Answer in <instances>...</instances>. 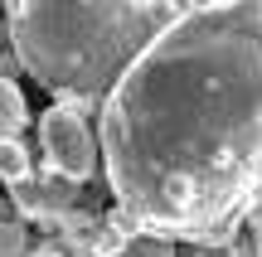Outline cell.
I'll use <instances>...</instances> for the list:
<instances>
[{
	"instance_id": "obj_7",
	"label": "cell",
	"mask_w": 262,
	"mask_h": 257,
	"mask_svg": "<svg viewBox=\"0 0 262 257\" xmlns=\"http://www.w3.org/2000/svg\"><path fill=\"white\" fill-rule=\"evenodd\" d=\"M29 257H97L93 248H88V243H78V238H44V243H34V248H29Z\"/></svg>"
},
{
	"instance_id": "obj_3",
	"label": "cell",
	"mask_w": 262,
	"mask_h": 257,
	"mask_svg": "<svg viewBox=\"0 0 262 257\" xmlns=\"http://www.w3.org/2000/svg\"><path fill=\"white\" fill-rule=\"evenodd\" d=\"M39 146H44V155H49V170L63 175V180H73V184L93 180V170L102 165L97 131L83 122V112L68 107V102L49 107V112L39 116Z\"/></svg>"
},
{
	"instance_id": "obj_5",
	"label": "cell",
	"mask_w": 262,
	"mask_h": 257,
	"mask_svg": "<svg viewBox=\"0 0 262 257\" xmlns=\"http://www.w3.org/2000/svg\"><path fill=\"white\" fill-rule=\"evenodd\" d=\"M29 175H34L29 151L15 141V136H0V184H25Z\"/></svg>"
},
{
	"instance_id": "obj_1",
	"label": "cell",
	"mask_w": 262,
	"mask_h": 257,
	"mask_svg": "<svg viewBox=\"0 0 262 257\" xmlns=\"http://www.w3.org/2000/svg\"><path fill=\"white\" fill-rule=\"evenodd\" d=\"M97 146L146 233L233 238L262 204V0L180 10L102 97Z\"/></svg>"
},
{
	"instance_id": "obj_10",
	"label": "cell",
	"mask_w": 262,
	"mask_h": 257,
	"mask_svg": "<svg viewBox=\"0 0 262 257\" xmlns=\"http://www.w3.org/2000/svg\"><path fill=\"white\" fill-rule=\"evenodd\" d=\"M253 252L262 257V214H253Z\"/></svg>"
},
{
	"instance_id": "obj_8",
	"label": "cell",
	"mask_w": 262,
	"mask_h": 257,
	"mask_svg": "<svg viewBox=\"0 0 262 257\" xmlns=\"http://www.w3.org/2000/svg\"><path fill=\"white\" fill-rule=\"evenodd\" d=\"M0 257H29V228L25 223H0Z\"/></svg>"
},
{
	"instance_id": "obj_4",
	"label": "cell",
	"mask_w": 262,
	"mask_h": 257,
	"mask_svg": "<svg viewBox=\"0 0 262 257\" xmlns=\"http://www.w3.org/2000/svg\"><path fill=\"white\" fill-rule=\"evenodd\" d=\"M29 126V102L15 87V78L0 73V136H19Z\"/></svg>"
},
{
	"instance_id": "obj_11",
	"label": "cell",
	"mask_w": 262,
	"mask_h": 257,
	"mask_svg": "<svg viewBox=\"0 0 262 257\" xmlns=\"http://www.w3.org/2000/svg\"><path fill=\"white\" fill-rule=\"evenodd\" d=\"M165 5H170V10H175V15H180V10H194V5H209V0H165Z\"/></svg>"
},
{
	"instance_id": "obj_9",
	"label": "cell",
	"mask_w": 262,
	"mask_h": 257,
	"mask_svg": "<svg viewBox=\"0 0 262 257\" xmlns=\"http://www.w3.org/2000/svg\"><path fill=\"white\" fill-rule=\"evenodd\" d=\"M15 68H19V58H15V44H10V25L0 19V73L10 78Z\"/></svg>"
},
{
	"instance_id": "obj_6",
	"label": "cell",
	"mask_w": 262,
	"mask_h": 257,
	"mask_svg": "<svg viewBox=\"0 0 262 257\" xmlns=\"http://www.w3.org/2000/svg\"><path fill=\"white\" fill-rule=\"evenodd\" d=\"M126 257H175V243L165 233H146L141 228L136 238H126Z\"/></svg>"
},
{
	"instance_id": "obj_2",
	"label": "cell",
	"mask_w": 262,
	"mask_h": 257,
	"mask_svg": "<svg viewBox=\"0 0 262 257\" xmlns=\"http://www.w3.org/2000/svg\"><path fill=\"white\" fill-rule=\"evenodd\" d=\"M175 19L165 0H10L5 25L15 58L68 107L112 92L131 58Z\"/></svg>"
}]
</instances>
